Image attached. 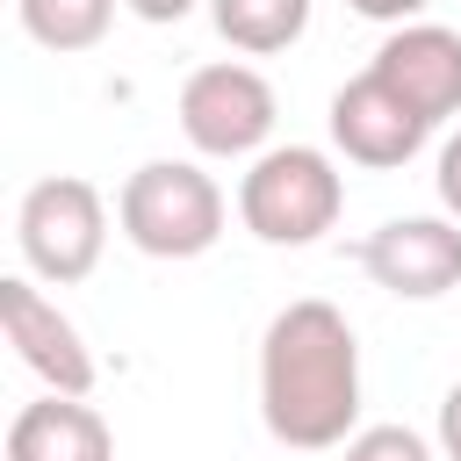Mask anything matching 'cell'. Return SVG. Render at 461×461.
Listing matches in <instances>:
<instances>
[{
	"instance_id": "obj_12",
	"label": "cell",
	"mask_w": 461,
	"mask_h": 461,
	"mask_svg": "<svg viewBox=\"0 0 461 461\" xmlns=\"http://www.w3.org/2000/svg\"><path fill=\"white\" fill-rule=\"evenodd\" d=\"M115 7H122V0H14L22 36H29V43H43V50H58V58L94 50V43L108 36Z\"/></svg>"
},
{
	"instance_id": "obj_9",
	"label": "cell",
	"mask_w": 461,
	"mask_h": 461,
	"mask_svg": "<svg viewBox=\"0 0 461 461\" xmlns=\"http://www.w3.org/2000/svg\"><path fill=\"white\" fill-rule=\"evenodd\" d=\"M367 72L389 94H403L432 130L447 115H461V29H447V22H403V29H389Z\"/></svg>"
},
{
	"instance_id": "obj_13",
	"label": "cell",
	"mask_w": 461,
	"mask_h": 461,
	"mask_svg": "<svg viewBox=\"0 0 461 461\" xmlns=\"http://www.w3.org/2000/svg\"><path fill=\"white\" fill-rule=\"evenodd\" d=\"M339 461H439V447L425 432H411V425H360L339 447Z\"/></svg>"
},
{
	"instance_id": "obj_11",
	"label": "cell",
	"mask_w": 461,
	"mask_h": 461,
	"mask_svg": "<svg viewBox=\"0 0 461 461\" xmlns=\"http://www.w3.org/2000/svg\"><path fill=\"white\" fill-rule=\"evenodd\" d=\"M209 22L230 50L245 58H274L288 43H303L310 29V0H209Z\"/></svg>"
},
{
	"instance_id": "obj_2",
	"label": "cell",
	"mask_w": 461,
	"mask_h": 461,
	"mask_svg": "<svg viewBox=\"0 0 461 461\" xmlns=\"http://www.w3.org/2000/svg\"><path fill=\"white\" fill-rule=\"evenodd\" d=\"M223 216L230 202L194 158H144L115 194V223L144 259H202L223 238Z\"/></svg>"
},
{
	"instance_id": "obj_7",
	"label": "cell",
	"mask_w": 461,
	"mask_h": 461,
	"mask_svg": "<svg viewBox=\"0 0 461 461\" xmlns=\"http://www.w3.org/2000/svg\"><path fill=\"white\" fill-rule=\"evenodd\" d=\"M0 331L22 353V367L50 389V396H86L94 389V353L79 339V324L36 288V274H7L0 281Z\"/></svg>"
},
{
	"instance_id": "obj_8",
	"label": "cell",
	"mask_w": 461,
	"mask_h": 461,
	"mask_svg": "<svg viewBox=\"0 0 461 461\" xmlns=\"http://www.w3.org/2000/svg\"><path fill=\"white\" fill-rule=\"evenodd\" d=\"M425 137H432V122H425L403 94H389L375 72H360V79H346V86L331 94V144H339L353 166H367V173L411 166V158L425 151Z\"/></svg>"
},
{
	"instance_id": "obj_16",
	"label": "cell",
	"mask_w": 461,
	"mask_h": 461,
	"mask_svg": "<svg viewBox=\"0 0 461 461\" xmlns=\"http://www.w3.org/2000/svg\"><path fill=\"white\" fill-rule=\"evenodd\" d=\"M353 14H367V22H389V29H403V22H425V7L432 0H346Z\"/></svg>"
},
{
	"instance_id": "obj_15",
	"label": "cell",
	"mask_w": 461,
	"mask_h": 461,
	"mask_svg": "<svg viewBox=\"0 0 461 461\" xmlns=\"http://www.w3.org/2000/svg\"><path fill=\"white\" fill-rule=\"evenodd\" d=\"M432 447H439V461H461V382L439 396V425H432Z\"/></svg>"
},
{
	"instance_id": "obj_17",
	"label": "cell",
	"mask_w": 461,
	"mask_h": 461,
	"mask_svg": "<svg viewBox=\"0 0 461 461\" xmlns=\"http://www.w3.org/2000/svg\"><path fill=\"white\" fill-rule=\"evenodd\" d=\"M137 22H151V29H166V22H187L194 14V0H122Z\"/></svg>"
},
{
	"instance_id": "obj_1",
	"label": "cell",
	"mask_w": 461,
	"mask_h": 461,
	"mask_svg": "<svg viewBox=\"0 0 461 461\" xmlns=\"http://www.w3.org/2000/svg\"><path fill=\"white\" fill-rule=\"evenodd\" d=\"M259 425L295 454H324L360 432V339L339 303L303 295L274 310L259 339Z\"/></svg>"
},
{
	"instance_id": "obj_6",
	"label": "cell",
	"mask_w": 461,
	"mask_h": 461,
	"mask_svg": "<svg viewBox=\"0 0 461 461\" xmlns=\"http://www.w3.org/2000/svg\"><path fill=\"white\" fill-rule=\"evenodd\" d=\"M360 267L375 288L403 303H439L461 288V223L454 216H389L360 238Z\"/></svg>"
},
{
	"instance_id": "obj_3",
	"label": "cell",
	"mask_w": 461,
	"mask_h": 461,
	"mask_svg": "<svg viewBox=\"0 0 461 461\" xmlns=\"http://www.w3.org/2000/svg\"><path fill=\"white\" fill-rule=\"evenodd\" d=\"M346 209V173L317 144H274L238 180V223L259 245H317Z\"/></svg>"
},
{
	"instance_id": "obj_14",
	"label": "cell",
	"mask_w": 461,
	"mask_h": 461,
	"mask_svg": "<svg viewBox=\"0 0 461 461\" xmlns=\"http://www.w3.org/2000/svg\"><path fill=\"white\" fill-rule=\"evenodd\" d=\"M432 187H439V209L461 223V130L439 144V173H432Z\"/></svg>"
},
{
	"instance_id": "obj_4",
	"label": "cell",
	"mask_w": 461,
	"mask_h": 461,
	"mask_svg": "<svg viewBox=\"0 0 461 461\" xmlns=\"http://www.w3.org/2000/svg\"><path fill=\"white\" fill-rule=\"evenodd\" d=\"M14 245H22V267L50 288H72L101 267L108 252V202L94 180L79 173H50L22 194L14 209Z\"/></svg>"
},
{
	"instance_id": "obj_10",
	"label": "cell",
	"mask_w": 461,
	"mask_h": 461,
	"mask_svg": "<svg viewBox=\"0 0 461 461\" xmlns=\"http://www.w3.org/2000/svg\"><path fill=\"white\" fill-rule=\"evenodd\" d=\"M7 461H115V432L86 396H36L7 418Z\"/></svg>"
},
{
	"instance_id": "obj_5",
	"label": "cell",
	"mask_w": 461,
	"mask_h": 461,
	"mask_svg": "<svg viewBox=\"0 0 461 461\" xmlns=\"http://www.w3.org/2000/svg\"><path fill=\"white\" fill-rule=\"evenodd\" d=\"M274 122H281V101L259 65L216 58V65H194L180 86V137L202 158H259V151H274L267 144Z\"/></svg>"
}]
</instances>
